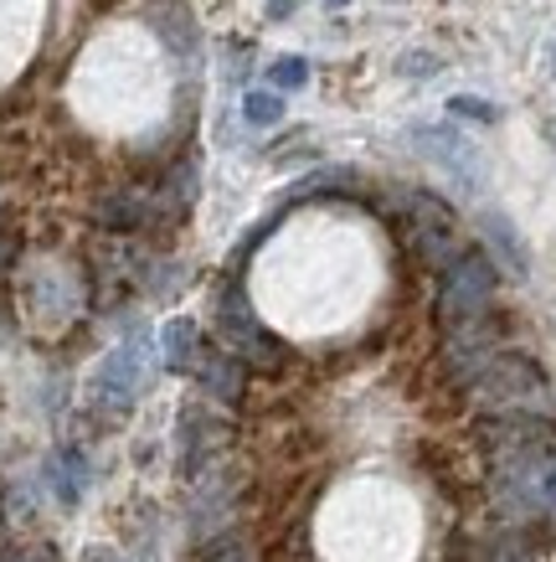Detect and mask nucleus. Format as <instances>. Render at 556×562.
<instances>
[{
	"label": "nucleus",
	"instance_id": "f257e3e1",
	"mask_svg": "<svg viewBox=\"0 0 556 562\" xmlns=\"http://www.w3.org/2000/svg\"><path fill=\"white\" fill-rule=\"evenodd\" d=\"M495 501L506 521H552L556 516V449H525L489 460Z\"/></svg>",
	"mask_w": 556,
	"mask_h": 562
},
{
	"label": "nucleus",
	"instance_id": "f03ea898",
	"mask_svg": "<svg viewBox=\"0 0 556 562\" xmlns=\"http://www.w3.org/2000/svg\"><path fill=\"white\" fill-rule=\"evenodd\" d=\"M464 392L489 413H506V408L552 413V382L541 372V361L525 357V351H495Z\"/></svg>",
	"mask_w": 556,
	"mask_h": 562
},
{
	"label": "nucleus",
	"instance_id": "7ed1b4c3",
	"mask_svg": "<svg viewBox=\"0 0 556 562\" xmlns=\"http://www.w3.org/2000/svg\"><path fill=\"white\" fill-rule=\"evenodd\" d=\"M495 290H500V263L489 258V248H458L454 263L439 279V325H469L495 310Z\"/></svg>",
	"mask_w": 556,
	"mask_h": 562
},
{
	"label": "nucleus",
	"instance_id": "20e7f679",
	"mask_svg": "<svg viewBox=\"0 0 556 562\" xmlns=\"http://www.w3.org/2000/svg\"><path fill=\"white\" fill-rule=\"evenodd\" d=\"M217 336H222V346L237 351L253 372H279L288 361V346L279 341L273 330H263V321H258L253 305H248V294L232 290V284L217 294Z\"/></svg>",
	"mask_w": 556,
	"mask_h": 562
},
{
	"label": "nucleus",
	"instance_id": "39448f33",
	"mask_svg": "<svg viewBox=\"0 0 556 562\" xmlns=\"http://www.w3.org/2000/svg\"><path fill=\"white\" fill-rule=\"evenodd\" d=\"M407 227H412V248L428 269H449L458 254V233H454V206L433 196V191H407Z\"/></svg>",
	"mask_w": 556,
	"mask_h": 562
},
{
	"label": "nucleus",
	"instance_id": "423d86ee",
	"mask_svg": "<svg viewBox=\"0 0 556 562\" xmlns=\"http://www.w3.org/2000/svg\"><path fill=\"white\" fill-rule=\"evenodd\" d=\"M407 139H412V150H418L422 160H433L458 191L485 187V160H479V150H474L458 130H449V124H412Z\"/></svg>",
	"mask_w": 556,
	"mask_h": 562
},
{
	"label": "nucleus",
	"instance_id": "0eeeda50",
	"mask_svg": "<svg viewBox=\"0 0 556 562\" xmlns=\"http://www.w3.org/2000/svg\"><path fill=\"white\" fill-rule=\"evenodd\" d=\"M139 382H145V341L135 336V341L114 346V351L99 361V372H93V382H88V392H93V408L124 418V413L135 408Z\"/></svg>",
	"mask_w": 556,
	"mask_h": 562
},
{
	"label": "nucleus",
	"instance_id": "6e6552de",
	"mask_svg": "<svg viewBox=\"0 0 556 562\" xmlns=\"http://www.w3.org/2000/svg\"><path fill=\"white\" fill-rule=\"evenodd\" d=\"M93 222L103 233H139L155 222V196L139 187H114L93 202Z\"/></svg>",
	"mask_w": 556,
	"mask_h": 562
},
{
	"label": "nucleus",
	"instance_id": "1a4fd4ad",
	"mask_svg": "<svg viewBox=\"0 0 556 562\" xmlns=\"http://www.w3.org/2000/svg\"><path fill=\"white\" fill-rule=\"evenodd\" d=\"M191 376L217 403H242V392H248V361L237 357V351H227V346H202V361H196Z\"/></svg>",
	"mask_w": 556,
	"mask_h": 562
},
{
	"label": "nucleus",
	"instance_id": "9d476101",
	"mask_svg": "<svg viewBox=\"0 0 556 562\" xmlns=\"http://www.w3.org/2000/svg\"><path fill=\"white\" fill-rule=\"evenodd\" d=\"M479 233H485V248H489V258H500V269L506 273H515V279H525L531 273V254H525V243H521V233H515V222L506 217V212H479Z\"/></svg>",
	"mask_w": 556,
	"mask_h": 562
},
{
	"label": "nucleus",
	"instance_id": "9b49d317",
	"mask_svg": "<svg viewBox=\"0 0 556 562\" xmlns=\"http://www.w3.org/2000/svg\"><path fill=\"white\" fill-rule=\"evenodd\" d=\"M222 434H227V428H222L206 408H185L181 413V470L191 480H196V470H206V460H212V443H217Z\"/></svg>",
	"mask_w": 556,
	"mask_h": 562
},
{
	"label": "nucleus",
	"instance_id": "f8f14e48",
	"mask_svg": "<svg viewBox=\"0 0 556 562\" xmlns=\"http://www.w3.org/2000/svg\"><path fill=\"white\" fill-rule=\"evenodd\" d=\"M88 480L93 475H88L83 449H72V443H63V449L47 460V485H52V495H57L63 506H78V501H83Z\"/></svg>",
	"mask_w": 556,
	"mask_h": 562
},
{
	"label": "nucleus",
	"instance_id": "ddd939ff",
	"mask_svg": "<svg viewBox=\"0 0 556 562\" xmlns=\"http://www.w3.org/2000/svg\"><path fill=\"white\" fill-rule=\"evenodd\" d=\"M202 330L196 321H166L160 330V361H166V372H196V361H202Z\"/></svg>",
	"mask_w": 556,
	"mask_h": 562
},
{
	"label": "nucleus",
	"instance_id": "4468645a",
	"mask_svg": "<svg viewBox=\"0 0 556 562\" xmlns=\"http://www.w3.org/2000/svg\"><path fill=\"white\" fill-rule=\"evenodd\" d=\"M196 562H258V547H253L248 531L227 527V531H217V537H206L202 552H196Z\"/></svg>",
	"mask_w": 556,
	"mask_h": 562
},
{
	"label": "nucleus",
	"instance_id": "2eb2a0df",
	"mask_svg": "<svg viewBox=\"0 0 556 562\" xmlns=\"http://www.w3.org/2000/svg\"><path fill=\"white\" fill-rule=\"evenodd\" d=\"M150 26L166 36L175 57H191V47H196V26H191V16H185L181 5H155Z\"/></svg>",
	"mask_w": 556,
	"mask_h": 562
},
{
	"label": "nucleus",
	"instance_id": "dca6fc26",
	"mask_svg": "<svg viewBox=\"0 0 556 562\" xmlns=\"http://www.w3.org/2000/svg\"><path fill=\"white\" fill-rule=\"evenodd\" d=\"M242 120L258 124V130L279 124L284 120V93H279V88H253V93L242 99Z\"/></svg>",
	"mask_w": 556,
	"mask_h": 562
},
{
	"label": "nucleus",
	"instance_id": "f3484780",
	"mask_svg": "<svg viewBox=\"0 0 556 562\" xmlns=\"http://www.w3.org/2000/svg\"><path fill=\"white\" fill-rule=\"evenodd\" d=\"M309 83V63L304 57H279V63H269V88H279V93H294V88Z\"/></svg>",
	"mask_w": 556,
	"mask_h": 562
},
{
	"label": "nucleus",
	"instance_id": "a211bd4d",
	"mask_svg": "<svg viewBox=\"0 0 556 562\" xmlns=\"http://www.w3.org/2000/svg\"><path fill=\"white\" fill-rule=\"evenodd\" d=\"M449 114H454V120H474V124L500 120V109H495L489 99H474V93H454V99H449Z\"/></svg>",
	"mask_w": 556,
	"mask_h": 562
},
{
	"label": "nucleus",
	"instance_id": "6ab92c4d",
	"mask_svg": "<svg viewBox=\"0 0 556 562\" xmlns=\"http://www.w3.org/2000/svg\"><path fill=\"white\" fill-rule=\"evenodd\" d=\"M439 68L443 63L433 52H402V57H397V72H402V78H428V72H439Z\"/></svg>",
	"mask_w": 556,
	"mask_h": 562
},
{
	"label": "nucleus",
	"instance_id": "aec40b11",
	"mask_svg": "<svg viewBox=\"0 0 556 562\" xmlns=\"http://www.w3.org/2000/svg\"><path fill=\"white\" fill-rule=\"evenodd\" d=\"M11 258H16V233H11V227H0V273L11 269Z\"/></svg>",
	"mask_w": 556,
	"mask_h": 562
},
{
	"label": "nucleus",
	"instance_id": "412c9836",
	"mask_svg": "<svg viewBox=\"0 0 556 562\" xmlns=\"http://www.w3.org/2000/svg\"><path fill=\"white\" fill-rule=\"evenodd\" d=\"M83 562H129L124 552H114V547H88Z\"/></svg>",
	"mask_w": 556,
	"mask_h": 562
},
{
	"label": "nucleus",
	"instance_id": "4be33fe9",
	"mask_svg": "<svg viewBox=\"0 0 556 562\" xmlns=\"http://www.w3.org/2000/svg\"><path fill=\"white\" fill-rule=\"evenodd\" d=\"M11 562H57L52 547H32V552H11Z\"/></svg>",
	"mask_w": 556,
	"mask_h": 562
},
{
	"label": "nucleus",
	"instance_id": "5701e85b",
	"mask_svg": "<svg viewBox=\"0 0 556 562\" xmlns=\"http://www.w3.org/2000/svg\"><path fill=\"white\" fill-rule=\"evenodd\" d=\"M294 5H299V0H269V21H288Z\"/></svg>",
	"mask_w": 556,
	"mask_h": 562
},
{
	"label": "nucleus",
	"instance_id": "b1692460",
	"mask_svg": "<svg viewBox=\"0 0 556 562\" xmlns=\"http://www.w3.org/2000/svg\"><path fill=\"white\" fill-rule=\"evenodd\" d=\"M541 135H546V145H552V150H556V120H546V124H541Z\"/></svg>",
	"mask_w": 556,
	"mask_h": 562
},
{
	"label": "nucleus",
	"instance_id": "393cba45",
	"mask_svg": "<svg viewBox=\"0 0 556 562\" xmlns=\"http://www.w3.org/2000/svg\"><path fill=\"white\" fill-rule=\"evenodd\" d=\"M0 562H11V537L0 531Z\"/></svg>",
	"mask_w": 556,
	"mask_h": 562
},
{
	"label": "nucleus",
	"instance_id": "a878e982",
	"mask_svg": "<svg viewBox=\"0 0 556 562\" xmlns=\"http://www.w3.org/2000/svg\"><path fill=\"white\" fill-rule=\"evenodd\" d=\"M11 336V321H5V305H0V341Z\"/></svg>",
	"mask_w": 556,
	"mask_h": 562
},
{
	"label": "nucleus",
	"instance_id": "bb28decb",
	"mask_svg": "<svg viewBox=\"0 0 556 562\" xmlns=\"http://www.w3.org/2000/svg\"><path fill=\"white\" fill-rule=\"evenodd\" d=\"M546 57H552V78H556V42H552V47H546Z\"/></svg>",
	"mask_w": 556,
	"mask_h": 562
},
{
	"label": "nucleus",
	"instance_id": "cd10ccee",
	"mask_svg": "<svg viewBox=\"0 0 556 562\" xmlns=\"http://www.w3.org/2000/svg\"><path fill=\"white\" fill-rule=\"evenodd\" d=\"M325 5H330V11H340V5H345V0H325Z\"/></svg>",
	"mask_w": 556,
	"mask_h": 562
}]
</instances>
